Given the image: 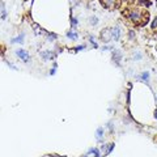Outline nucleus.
Returning a JSON list of instances; mask_svg holds the SVG:
<instances>
[{
	"mask_svg": "<svg viewBox=\"0 0 157 157\" xmlns=\"http://www.w3.org/2000/svg\"><path fill=\"white\" fill-rule=\"evenodd\" d=\"M123 16L128 19L135 26H144L149 20V13L143 8L128 7L123 11Z\"/></svg>",
	"mask_w": 157,
	"mask_h": 157,
	"instance_id": "nucleus-1",
	"label": "nucleus"
},
{
	"mask_svg": "<svg viewBox=\"0 0 157 157\" xmlns=\"http://www.w3.org/2000/svg\"><path fill=\"white\" fill-rule=\"evenodd\" d=\"M100 3L102 4L103 8L106 9H117L120 5V0H100Z\"/></svg>",
	"mask_w": 157,
	"mask_h": 157,
	"instance_id": "nucleus-2",
	"label": "nucleus"
},
{
	"mask_svg": "<svg viewBox=\"0 0 157 157\" xmlns=\"http://www.w3.org/2000/svg\"><path fill=\"white\" fill-rule=\"evenodd\" d=\"M111 38H113V34H111V29L110 28L103 29V30L101 32V34H100V39L102 41V42H109Z\"/></svg>",
	"mask_w": 157,
	"mask_h": 157,
	"instance_id": "nucleus-3",
	"label": "nucleus"
},
{
	"mask_svg": "<svg viewBox=\"0 0 157 157\" xmlns=\"http://www.w3.org/2000/svg\"><path fill=\"white\" fill-rule=\"evenodd\" d=\"M111 59H113V62L115 63V66H119V64H120V60H122V54H120V51L114 50L113 54H111Z\"/></svg>",
	"mask_w": 157,
	"mask_h": 157,
	"instance_id": "nucleus-4",
	"label": "nucleus"
},
{
	"mask_svg": "<svg viewBox=\"0 0 157 157\" xmlns=\"http://www.w3.org/2000/svg\"><path fill=\"white\" fill-rule=\"evenodd\" d=\"M16 55L19 56V58H21L24 62H29V54H28L25 50H22V49L17 50V51H16Z\"/></svg>",
	"mask_w": 157,
	"mask_h": 157,
	"instance_id": "nucleus-5",
	"label": "nucleus"
},
{
	"mask_svg": "<svg viewBox=\"0 0 157 157\" xmlns=\"http://www.w3.org/2000/svg\"><path fill=\"white\" fill-rule=\"evenodd\" d=\"M111 34H113V38L115 41H118L120 38V29L119 28H113L111 29Z\"/></svg>",
	"mask_w": 157,
	"mask_h": 157,
	"instance_id": "nucleus-6",
	"label": "nucleus"
},
{
	"mask_svg": "<svg viewBox=\"0 0 157 157\" xmlns=\"http://www.w3.org/2000/svg\"><path fill=\"white\" fill-rule=\"evenodd\" d=\"M136 5H141V7H149L150 0H136Z\"/></svg>",
	"mask_w": 157,
	"mask_h": 157,
	"instance_id": "nucleus-7",
	"label": "nucleus"
},
{
	"mask_svg": "<svg viewBox=\"0 0 157 157\" xmlns=\"http://www.w3.org/2000/svg\"><path fill=\"white\" fill-rule=\"evenodd\" d=\"M42 56H43V59H54V54H52L51 51H45V52H42Z\"/></svg>",
	"mask_w": 157,
	"mask_h": 157,
	"instance_id": "nucleus-8",
	"label": "nucleus"
},
{
	"mask_svg": "<svg viewBox=\"0 0 157 157\" xmlns=\"http://www.w3.org/2000/svg\"><path fill=\"white\" fill-rule=\"evenodd\" d=\"M12 42H13V43H22V42H24V34H21L19 38L12 39Z\"/></svg>",
	"mask_w": 157,
	"mask_h": 157,
	"instance_id": "nucleus-9",
	"label": "nucleus"
},
{
	"mask_svg": "<svg viewBox=\"0 0 157 157\" xmlns=\"http://www.w3.org/2000/svg\"><path fill=\"white\" fill-rule=\"evenodd\" d=\"M88 153H93L96 157H101V154H100V150L98 149H96V148H92V149H89V152Z\"/></svg>",
	"mask_w": 157,
	"mask_h": 157,
	"instance_id": "nucleus-10",
	"label": "nucleus"
},
{
	"mask_svg": "<svg viewBox=\"0 0 157 157\" xmlns=\"http://www.w3.org/2000/svg\"><path fill=\"white\" fill-rule=\"evenodd\" d=\"M67 37H69L71 39H76V38H77V34L75 33V32H68V33H67Z\"/></svg>",
	"mask_w": 157,
	"mask_h": 157,
	"instance_id": "nucleus-11",
	"label": "nucleus"
},
{
	"mask_svg": "<svg viewBox=\"0 0 157 157\" xmlns=\"http://www.w3.org/2000/svg\"><path fill=\"white\" fill-rule=\"evenodd\" d=\"M102 135H103V130H102V128H98V130H97V132H96L97 139H102Z\"/></svg>",
	"mask_w": 157,
	"mask_h": 157,
	"instance_id": "nucleus-12",
	"label": "nucleus"
},
{
	"mask_svg": "<svg viewBox=\"0 0 157 157\" xmlns=\"http://www.w3.org/2000/svg\"><path fill=\"white\" fill-rule=\"evenodd\" d=\"M148 79H149V73H148V72H144V73L141 75V80L145 81V83H148Z\"/></svg>",
	"mask_w": 157,
	"mask_h": 157,
	"instance_id": "nucleus-13",
	"label": "nucleus"
},
{
	"mask_svg": "<svg viewBox=\"0 0 157 157\" xmlns=\"http://www.w3.org/2000/svg\"><path fill=\"white\" fill-rule=\"evenodd\" d=\"M5 17H7V12L4 9V4L2 3V20H5Z\"/></svg>",
	"mask_w": 157,
	"mask_h": 157,
	"instance_id": "nucleus-14",
	"label": "nucleus"
},
{
	"mask_svg": "<svg viewBox=\"0 0 157 157\" xmlns=\"http://www.w3.org/2000/svg\"><path fill=\"white\" fill-rule=\"evenodd\" d=\"M150 28H152V29H156V28H157V16H156L154 19H153V21H152V25H150Z\"/></svg>",
	"mask_w": 157,
	"mask_h": 157,
	"instance_id": "nucleus-15",
	"label": "nucleus"
},
{
	"mask_svg": "<svg viewBox=\"0 0 157 157\" xmlns=\"http://www.w3.org/2000/svg\"><path fill=\"white\" fill-rule=\"evenodd\" d=\"M71 22H72V28H76V25H77V20H76V19H72Z\"/></svg>",
	"mask_w": 157,
	"mask_h": 157,
	"instance_id": "nucleus-16",
	"label": "nucleus"
},
{
	"mask_svg": "<svg viewBox=\"0 0 157 157\" xmlns=\"http://www.w3.org/2000/svg\"><path fill=\"white\" fill-rule=\"evenodd\" d=\"M55 68H56V64H54V68H52L51 71H50V73H51V75H54V73H55Z\"/></svg>",
	"mask_w": 157,
	"mask_h": 157,
	"instance_id": "nucleus-17",
	"label": "nucleus"
},
{
	"mask_svg": "<svg viewBox=\"0 0 157 157\" xmlns=\"http://www.w3.org/2000/svg\"><path fill=\"white\" fill-rule=\"evenodd\" d=\"M128 36H130V38H133V37H135V33H133V32H130Z\"/></svg>",
	"mask_w": 157,
	"mask_h": 157,
	"instance_id": "nucleus-18",
	"label": "nucleus"
},
{
	"mask_svg": "<svg viewBox=\"0 0 157 157\" xmlns=\"http://www.w3.org/2000/svg\"><path fill=\"white\" fill-rule=\"evenodd\" d=\"M83 49H84V46H77V47L75 49V50H76V51H79V50H83Z\"/></svg>",
	"mask_w": 157,
	"mask_h": 157,
	"instance_id": "nucleus-19",
	"label": "nucleus"
},
{
	"mask_svg": "<svg viewBox=\"0 0 157 157\" xmlns=\"http://www.w3.org/2000/svg\"><path fill=\"white\" fill-rule=\"evenodd\" d=\"M154 117H156V119H157V110H156V111H154Z\"/></svg>",
	"mask_w": 157,
	"mask_h": 157,
	"instance_id": "nucleus-20",
	"label": "nucleus"
}]
</instances>
